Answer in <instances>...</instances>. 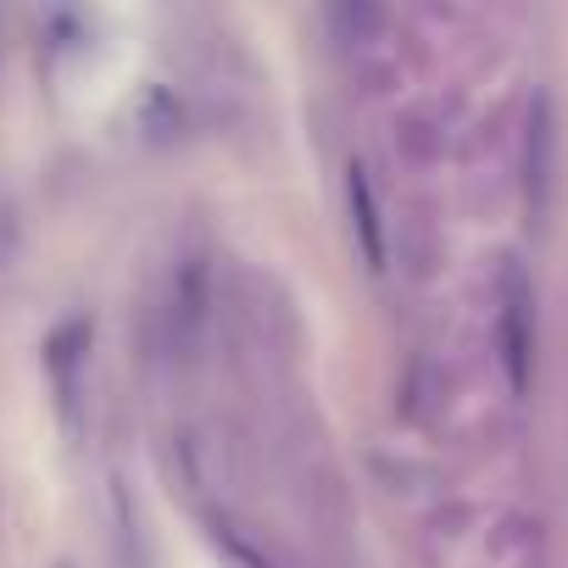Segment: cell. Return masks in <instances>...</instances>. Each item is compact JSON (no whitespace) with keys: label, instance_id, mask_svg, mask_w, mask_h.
I'll use <instances>...</instances> for the list:
<instances>
[{"label":"cell","instance_id":"obj_5","mask_svg":"<svg viewBox=\"0 0 568 568\" xmlns=\"http://www.w3.org/2000/svg\"><path fill=\"white\" fill-rule=\"evenodd\" d=\"M329 23L346 45H374L385 34V0H329Z\"/></svg>","mask_w":568,"mask_h":568},{"label":"cell","instance_id":"obj_3","mask_svg":"<svg viewBox=\"0 0 568 568\" xmlns=\"http://www.w3.org/2000/svg\"><path fill=\"white\" fill-rule=\"evenodd\" d=\"M346 212H352V240L368 262V273H385L390 262V245H385V217H379V190H374V173L363 162L346 168Z\"/></svg>","mask_w":568,"mask_h":568},{"label":"cell","instance_id":"obj_1","mask_svg":"<svg viewBox=\"0 0 568 568\" xmlns=\"http://www.w3.org/2000/svg\"><path fill=\"white\" fill-rule=\"evenodd\" d=\"M496 346H501V368L507 385L524 396L529 374H535V284L518 262L501 267V302H496Z\"/></svg>","mask_w":568,"mask_h":568},{"label":"cell","instance_id":"obj_4","mask_svg":"<svg viewBox=\"0 0 568 568\" xmlns=\"http://www.w3.org/2000/svg\"><path fill=\"white\" fill-rule=\"evenodd\" d=\"M201 318H206V273H201L195 262H184V267H179V278H173V302H168L173 346H195Z\"/></svg>","mask_w":568,"mask_h":568},{"label":"cell","instance_id":"obj_2","mask_svg":"<svg viewBox=\"0 0 568 568\" xmlns=\"http://www.w3.org/2000/svg\"><path fill=\"white\" fill-rule=\"evenodd\" d=\"M551 173H557V112H551V95H535L529 123H524V195H529L535 217L546 212Z\"/></svg>","mask_w":568,"mask_h":568}]
</instances>
